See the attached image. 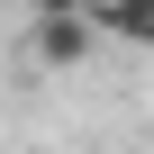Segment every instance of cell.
Instances as JSON below:
<instances>
[{
    "mask_svg": "<svg viewBox=\"0 0 154 154\" xmlns=\"http://www.w3.org/2000/svg\"><path fill=\"white\" fill-rule=\"evenodd\" d=\"M91 45H100V27H91L82 0H45V18H36L27 54H36L45 72H72V63H91Z\"/></svg>",
    "mask_w": 154,
    "mask_h": 154,
    "instance_id": "6da1fadb",
    "label": "cell"
},
{
    "mask_svg": "<svg viewBox=\"0 0 154 154\" xmlns=\"http://www.w3.org/2000/svg\"><path fill=\"white\" fill-rule=\"evenodd\" d=\"M100 36H127V45H154V0H82Z\"/></svg>",
    "mask_w": 154,
    "mask_h": 154,
    "instance_id": "7a4b0ae2",
    "label": "cell"
}]
</instances>
